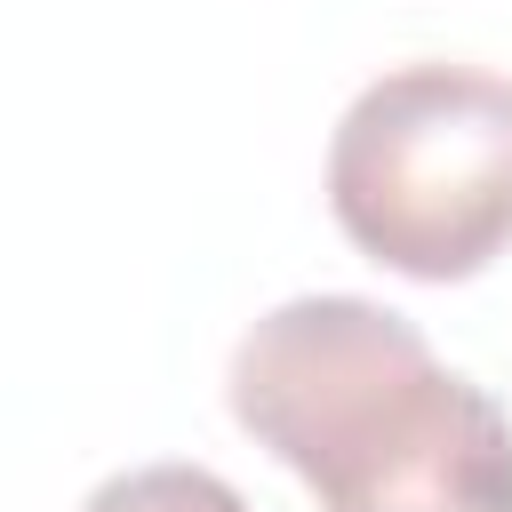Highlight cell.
<instances>
[{
  "label": "cell",
  "mask_w": 512,
  "mask_h": 512,
  "mask_svg": "<svg viewBox=\"0 0 512 512\" xmlns=\"http://www.w3.org/2000/svg\"><path fill=\"white\" fill-rule=\"evenodd\" d=\"M224 400L320 512H512V416L392 304H272L232 344Z\"/></svg>",
  "instance_id": "1"
},
{
  "label": "cell",
  "mask_w": 512,
  "mask_h": 512,
  "mask_svg": "<svg viewBox=\"0 0 512 512\" xmlns=\"http://www.w3.org/2000/svg\"><path fill=\"white\" fill-rule=\"evenodd\" d=\"M344 240L400 280H472L512 248V80L480 64H400L328 136Z\"/></svg>",
  "instance_id": "2"
},
{
  "label": "cell",
  "mask_w": 512,
  "mask_h": 512,
  "mask_svg": "<svg viewBox=\"0 0 512 512\" xmlns=\"http://www.w3.org/2000/svg\"><path fill=\"white\" fill-rule=\"evenodd\" d=\"M80 512H248V496L200 464H136L112 472Z\"/></svg>",
  "instance_id": "3"
}]
</instances>
